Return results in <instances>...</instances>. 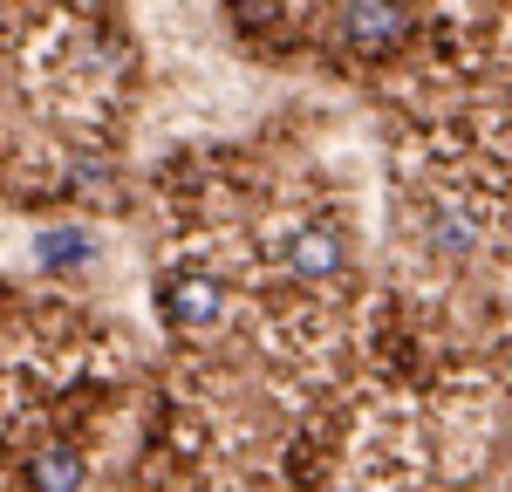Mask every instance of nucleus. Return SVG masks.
I'll use <instances>...</instances> for the list:
<instances>
[{
    "label": "nucleus",
    "instance_id": "obj_3",
    "mask_svg": "<svg viewBox=\"0 0 512 492\" xmlns=\"http://www.w3.org/2000/svg\"><path fill=\"white\" fill-rule=\"evenodd\" d=\"M82 451H69V445H55V451H41L35 465H28V486L35 492H76L82 486Z\"/></svg>",
    "mask_w": 512,
    "mask_h": 492
},
{
    "label": "nucleus",
    "instance_id": "obj_5",
    "mask_svg": "<svg viewBox=\"0 0 512 492\" xmlns=\"http://www.w3.org/2000/svg\"><path fill=\"white\" fill-rule=\"evenodd\" d=\"M35 253H41V267H82L89 260V233H41Z\"/></svg>",
    "mask_w": 512,
    "mask_h": 492
},
{
    "label": "nucleus",
    "instance_id": "obj_2",
    "mask_svg": "<svg viewBox=\"0 0 512 492\" xmlns=\"http://www.w3.org/2000/svg\"><path fill=\"white\" fill-rule=\"evenodd\" d=\"M294 274H308V281L342 274V240H335V233H321V226L294 233Z\"/></svg>",
    "mask_w": 512,
    "mask_h": 492
},
{
    "label": "nucleus",
    "instance_id": "obj_1",
    "mask_svg": "<svg viewBox=\"0 0 512 492\" xmlns=\"http://www.w3.org/2000/svg\"><path fill=\"white\" fill-rule=\"evenodd\" d=\"M342 28H349L355 48H390L396 35H410V14L403 7H349Z\"/></svg>",
    "mask_w": 512,
    "mask_h": 492
},
{
    "label": "nucleus",
    "instance_id": "obj_4",
    "mask_svg": "<svg viewBox=\"0 0 512 492\" xmlns=\"http://www.w3.org/2000/svg\"><path fill=\"white\" fill-rule=\"evenodd\" d=\"M171 315L185 328H212L219 322V281H185L178 294H171Z\"/></svg>",
    "mask_w": 512,
    "mask_h": 492
},
{
    "label": "nucleus",
    "instance_id": "obj_6",
    "mask_svg": "<svg viewBox=\"0 0 512 492\" xmlns=\"http://www.w3.org/2000/svg\"><path fill=\"white\" fill-rule=\"evenodd\" d=\"M472 240H478V233L458 219V212H437V219H431V246H437V253H472Z\"/></svg>",
    "mask_w": 512,
    "mask_h": 492
}]
</instances>
